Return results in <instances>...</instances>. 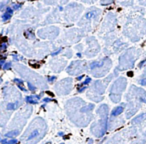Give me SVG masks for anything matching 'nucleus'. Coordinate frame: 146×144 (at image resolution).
Returning a JSON list of instances; mask_svg holds the SVG:
<instances>
[{
	"mask_svg": "<svg viewBox=\"0 0 146 144\" xmlns=\"http://www.w3.org/2000/svg\"><path fill=\"white\" fill-rule=\"evenodd\" d=\"M124 106H117L113 109L112 111V116H118L119 114H121V112H123Z\"/></svg>",
	"mask_w": 146,
	"mask_h": 144,
	"instance_id": "nucleus-5",
	"label": "nucleus"
},
{
	"mask_svg": "<svg viewBox=\"0 0 146 144\" xmlns=\"http://www.w3.org/2000/svg\"><path fill=\"white\" fill-rule=\"evenodd\" d=\"M132 124H133V126L137 127L135 128L137 131H139L142 135L146 137V113H143L138 117H136L132 121Z\"/></svg>",
	"mask_w": 146,
	"mask_h": 144,
	"instance_id": "nucleus-3",
	"label": "nucleus"
},
{
	"mask_svg": "<svg viewBox=\"0 0 146 144\" xmlns=\"http://www.w3.org/2000/svg\"><path fill=\"white\" fill-rule=\"evenodd\" d=\"M129 131H130V128L128 130H126V131H123V132H121V133L116 134V135H114L112 138H110L106 144H124L127 136H129L128 135Z\"/></svg>",
	"mask_w": 146,
	"mask_h": 144,
	"instance_id": "nucleus-4",
	"label": "nucleus"
},
{
	"mask_svg": "<svg viewBox=\"0 0 146 144\" xmlns=\"http://www.w3.org/2000/svg\"><path fill=\"white\" fill-rule=\"evenodd\" d=\"M99 121L94 122L91 126V133L96 137H101L106 132L107 128V117H101Z\"/></svg>",
	"mask_w": 146,
	"mask_h": 144,
	"instance_id": "nucleus-2",
	"label": "nucleus"
},
{
	"mask_svg": "<svg viewBox=\"0 0 146 144\" xmlns=\"http://www.w3.org/2000/svg\"><path fill=\"white\" fill-rule=\"evenodd\" d=\"M146 140L145 139H142V138H139V139H136L134 141L130 142V144H145Z\"/></svg>",
	"mask_w": 146,
	"mask_h": 144,
	"instance_id": "nucleus-6",
	"label": "nucleus"
},
{
	"mask_svg": "<svg viewBox=\"0 0 146 144\" xmlns=\"http://www.w3.org/2000/svg\"><path fill=\"white\" fill-rule=\"evenodd\" d=\"M90 81H91V79H90V78H86V80L84 81V83H83V84H84V85H85V84H88Z\"/></svg>",
	"mask_w": 146,
	"mask_h": 144,
	"instance_id": "nucleus-7",
	"label": "nucleus"
},
{
	"mask_svg": "<svg viewBox=\"0 0 146 144\" xmlns=\"http://www.w3.org/2000/svg\"><path fill=\"white\" fill-rule=\"evenodd\" d=\"M47 131V127L45 122L42 119H36V128H30L27 140H33L34 142H37L44 136V134Z\"/></svg>",
	"mask_w": 146,
	"mask_h": 144,
	"instance_id": "nucleus-1",
	"label": "nucleus"
}]
</instances>
